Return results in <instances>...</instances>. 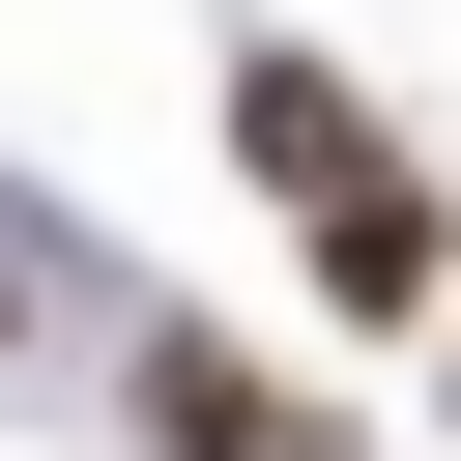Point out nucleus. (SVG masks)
Here are the masks:
<instances>
[{
	"label": "nucleus",
	"mask_w": 461,
	"mask_h": 461,
	"mask_svg": "<svg viewBox=\"0 0 461 461\" xmlns=\"http://www.w3.org/2000/svg\"><path fill=\"white\" fill-rule=\"evenodd\" d=\"M230 173H259V202L317 230V202H375V173H403V115H375V86L317 58V29H230Z\"/></svg>",
	"instance_id": "1"
},
{
	"label": "nucleus",
	"mask_w": 461,
	"mask_h": 461,
	"mask_svg": "<svg viewBox=\"0 0 461 461\" xmlns=\"http://www.w3.org/2000/svg\"><path fill=\"white\" fill-rule=\"evenodd\" d=\"M115 403H144V461H346V403H317V375H259L230 317H144V375H115Z\"/></svg>",
	"instance_id": "2"
},
{
	"label": "nucleus",
	"mask_w": 461,
	"mask_h": 461,
	"mask_svg": "<svg viewBox=\"0 0 461 461\" xmlns=\"http://www.w3.org/2000/svg\"><path fill=\"white\" fill-rule=\"evenodd\" d=\"M288 259H317V317H346V346H461V202H432V173H375V202H317Z\"/></svg>",
	"instance_id": "3"
},
{
	"label": "nucleus",
	"mask_w": 461,
	"mask_h": 461,
	"mask_svg": "<svg viewBox=\"0 0 461 461\" xmlns=\"http://www.w3.org/2000/svg\"><path fill=\"white\" fill-rule=\"evenodd\" d=\"M58 259H86V230H58V202H0V346L58 317Z\"/></svg>",
	"instance_id": "4"
},
{
	"label": "nucleus",
	"mask_w": 461,
	"mask_h": 461,
	"mask_svg": "<svg viewBox=\"0 0 461 461\" xmlns=\"http://www.w3.org/2000/svg\"><path fill=\"white\" fill-rule=\"evenodd\" d=\"M432 403H461V346H432Z\"/></svg>",
	"instance_id": "5"
}]
</instances>
